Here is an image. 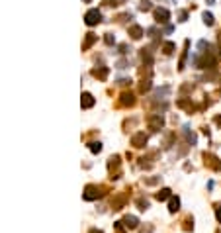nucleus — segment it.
<instances>
[{
    "label": "nucleus",
    "instance_id": "f257e3e1",
    "mask_svg": "<svg viewBox=\"0 0 221 233\" xmlns=\"http://www.w3.org/2000/svg\"><path fill=\"white\" fill-rule=\"evenodd\" d=\"M127 225H129V227H135V217H127Z\"/></svg>",
    "mask_w": 221,
    "mask_h": 233
}]
</instances>
